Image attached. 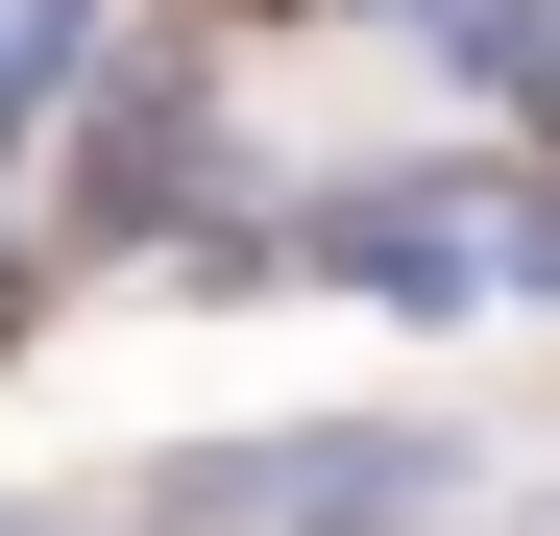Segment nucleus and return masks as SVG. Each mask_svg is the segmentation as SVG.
Returning <instances> with one entry per match:
<instances>
[{"label": "nucleus", "mask_w": 560, "mask_h": 536, "mask_svg": "<svg viewBox=\"0 0 560 536\" xmlns=\"http://www.w3.org/2000/svg\"><path fill=\"white\" fill-rule=\"evenodd\" d=\"M439 512V439H220L171 464V536H390Z\"/></svg>", "instance_id": "f257e3e1"}]
</instances>
